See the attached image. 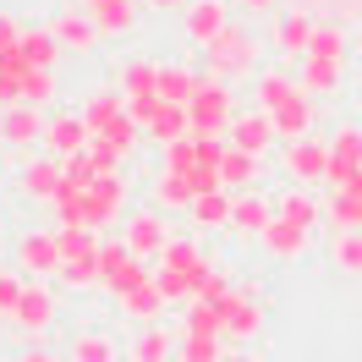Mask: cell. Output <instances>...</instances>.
Wrapping results in <instances>:
<instances>
[{
    "mask_svg": "<svg viewBox=\"0 0 362 362\" xmlns=\"http://www.w3.org/2000/svg\"><path fill=\"white\" fill-rule=\"evenodd\" d=\"M55 242H61V286H71V291L99 286V230L55 226Z\"/></svg>",
    "mask_w": 362,
    "mask_h": 362,
    "instance_id": "cell-1",
    "label": "cell"
},
{
    "mask_svg": "<svg viewBox=\"0 0 362 362\" xmlns=\"http://www.w3.org/2000/svg\"><path fill=\"white\" fill-rule=\"evenodd\" d=\"M148 274H154V269H148V264H143L127 242H99V286H105L115 302L132 291V286H143Z\"/></svg>",
    "mask_w": 362,
    "mask_h": 362,
    "instance_id": "cell-2",
    "label": "cell"
},
{
    "mask_svg": "<svg viewBox=\"0 0 362 362\" xmlns=\"http://www.w3.org/2000/svg\"><path fill=\"white\" fill-rule=\"evenodd\" d=\"M280 165H286V176H291L296 187H313V181L329 176V143H324V137H286Z\"/></svg>",
    "mask_w": 362,
    "mask_h": 362,
    "instance_id": "cell-3",
    "label": "cell"
},
{
    "mask_svg": "<svg viewBox=\"0 0 362 362\" xmlns=\"http://www.w3.org/2000/svg\"><path fill=\"white\" fill-rule=\"evenodd\" d=\"M17 269L28 280H61V242H55V230H23L17 236Z\"/></svg>",
    "mask_w": 362,
    "mask_h": 362,
    "instance_id": "cell-4",
    "label": "cell"
},
{
    "mask_svg": "<svg viewBox=\"0 0 362 362\" xmlns=\"http://www.w3.org/2000/svg\"><path fill=\"white\" fill-rule=\"evenodd\" d=\"M187 121H192V137H220V127L230 121V93H226L220 77L198 83L192 105H187Z\"/></svg>",
    "mask_w": 362,
    "mask_h": 362,
    "instance_id": "cell-5",
    "label": "cell"
},
{
    "mask_svg": "<svg viewBox=\"0 0 362 362\" xmlns=\"http://www.w3.org/2000/svg\"><path fill=\"white\" fill-rule=\"evenodd\" d=\"M209 49V71L226 83V77H247L252 71V61H258V45H252L242 28H226L214 45H204Z\"/></svg>",
    "mask_w": 362,
    "mask_h": 362,
    "instance_id": "cell-6",
    "label": "cell"
},
{
    "mask_svg": "<svg viewBox=\"0 0 362 362\" xmlns=\"http://www.w3.org/2000/svg\"><path fill=\"white\" fill-rule=\"evenodd\" d=\"M121 242H127L143 264H154L159 252L170 247V226H165V214H154V209H137V214L121 220Z\"/></svg>",
    "mask_w": 362,
    "mask_h": 362,
    "instance_id": "cell-7",
    "label": "cell"
},
{
    "mask_svg": "<svg viewBox=\"0 0 362 362\" xmlns=\"http://www.w3.org/2000/svg\"><path fill=\"white\" fill-rule=\"evenodd\" d=\"M220 318H226V335L220 340H236V346H247V340L264 329V308H258L252 291H226L220 296Z\"/></svg>",
    "mask_w": 362,
    "mask_h": 362,
    "instance_id": "cell-8",
    "label": "cell"
},
{
    "mask_svg": "<svg viewBox=\"0 0 362 362\" xmlns=\"http://www.w3.org/2000/svg\"><path fill=\"white\" fill-rule=\"evenodd\" d=\"M45 115H39V105H6V110H0V143H6V148H39V143H45Z\"/></svg>",
    "mask_w": 362,
    "mask_h": 362,
    "instance_id": "cell-9",
    "label": "cell"
},
{
    "mask_svg": "<svg viewBox=\"0 0 362 362\" xmlns=\"http://www.w3.org/2000/svg\"><path fill=\"white\" fill-rule=\"evenodd\" d=\"M55 313H61V302H55V291H49V280H28V291H23V302H17L11 324L28 329V335H45L49 324H55Z\"/></svg>",
    "mask_w": 362,
    "mask_h": 362,
    "instance_id": "cell-10",
    "label": "cell"
},
{
    "mask_svg": "<svg viewBox=\"0 0 362 362\" xmlns=\"http://www.w3.org/2000/svg\"><path fill=\"white\" fill-rule=\"evenodd\" d=\"M49 33H55L61 49H77V55H88V49L99 45V28H93V17L83 11V6H61L55 23H49Z\"/></svg>",
    "mask_w": 362,
    "mask_h": 362,
    "instance_id": "cell-11",
    "label": "cell"
},
{
    "mask_svg": "<svg viewBox=\"0 0 362 362\" xmlns=\"http://www.w3.org/2000/svg\"><path fill=\"white\" fill-rule=\"evenodd\" d=\"M88 143H93V132H88V121H83V115H49V127H45V154L71 159V154H83Z\"/></svg>",
    "mask_w": 362,
    "mask_h": 362,
    "instance_id": "cell-12",
    "label": "cell"
},
{
    "mask_svg": "<svg viewBox=\"0 0 362 362\" xmlns=\"http://www.w3.org/2000/svg\"><path fill=\"white\" fill-rule=\"evenodd\" d=\"M17 192L23 198H55L61 192V159L55 154H33V159H23V170H17Z\"/></svg>",
    "mask_w": 362,
    "mask_h": 362,
    "instance_id": "cell-13",
    "label": "cell"
},
{
    "mask_svg": "<svg viewBox=\"0 0 362 362\" xmlns=\"http://www.w3.org/2000/svg\"><path fill=\"white\" fill-rule=\"evenodd\" d=\"M274 220V204L269 198H258V192H242V198H230V230L236 236H264V226Z\"/></svg>",
    "mask_w": 362,
    "mask_h": 362,
    "instance_id": "cell-14",
    "label": "cell"
},
{
    "mask_svg": "<svg viewBox=\"0 0 362 362\" xmlns=\"http://www.w3.org/2000/svg\"><path fill=\"white\" fill-rule=\"evenodd\" d=\"M274 137H280V132H274V121H269L264 110L236 115V121H230V148H242V154H264Z\"/></svg>",
    "mask_w": 362,
    "mask_h": 362,
    "instance_id": "cell-15",
    "label": "cell"
},
{
    "mask_svg": "<svg viewBox=\"0 0 362 362\" xmlns=\"http://www.w3.org/2000/svg\"><path fill=\"white\" fill-rule=\"evenodd\" d=\"M226 0H187V33L198 39V45H214L220 33H226Z\"/></svg>",
    "mask_w": 362,
    "mask_h": 362,
    "instance_id": "cell-16",
    "label": "cell"
},
{
    "mask_svg": "<svg viewBox=\"0 0 362 362\" xmlns=\"http://www.w3.org/2000/svg\"><path fill=\"white\" fill-rule=\"evenodd\" d=\"M127 357L132 362H176V335H170L165 324H143L137 340L127 346Z\"/></svg>",
    "mask_w": 362,
    "mask_h": 362,
    "instance_id": "cell-17",
    "label": "cell"
},
{
    "mask_svg": "<svg viewBox=\"0 0 362 362\" xmlns=\"http://www.w3.org/2000/svg\"><path fill=\"white\" fill-rule=\"evenodd\" d=\"M220 335H226L220 302H187V313H181V340H220Z\"/></svg>",
    "mask_w": 362,
    "mask_h": 362,
    "instance_id": "cell-18",
    "label": "cell"
},
{
    "mask_svg": "<svg viewBox=\"0 0 362 362\" xmlns=\"http://www.w3.org/2000/svg\"><path fill=\"white\" fill-rule=\"evenodd\" d=\"M258 242H264V252H269V258H302V247H308V230L274 214L269 226H264V236H258Z\"/></svg>",
    "mask_w": 362,
    "mask_h": 362,
    "instance_id": "cell-19",
    "label": "cell"
},
{
    "mask_svg": "<svg viewBox=\"0 0 362 362\" xmlns=\"http://www.w3.org/2000/svg\"><path fill=\"white\" fill-rule=\"evenodd\" d=\"M121 313L137 318V324H159V313H165V291H159L154 274H148L143 286H132V291L121 296Z\"/></svg>",
    "mask_w": 362,
    "mask_h": 362,
    "instance_id": "cell-20",
    "label": "cell"
},
{
    "mask_svg": "<svg viewBox=\"0 0 362 362\" xmlns=\"http://www.w3.org/2000/svg\"><path fill=\"white\" fill-rule=\"evenodd\" d=\"M269 39H274V49H286V55H308V45H313V23H308L302 11H280Z\"/></svg>",
    "mask_w": 362,
    "mask_h": 362,
    "instance_id": "cell-21",
    "label": "cell"
},
{
    "mask_svg": "<svg viewBox=\"0 0 362 362\" xmlns=\"http://www.w3.org/2000/svg\"><path fill=\"white\" fill-rule=\"evenodd\" d=\"M214 176H220V187L226 192H242V187H252V176H258V154H242V148H230L220 154V165H214Z\"/></svg>",
    "mask_w": 362,
    "mask_h": 362,
    "instance_id": "cell-22",
    "label": "cell"
},
{
    "mask_svg": "<svg viewBox=\"0 0 362 362\" xmlns=\"http://www.w3.org/2000/svg\"><path fill=\"white\" fill-rule=\"evenodd\" d=\"M274 214H280V220H291V226H302V230H313L324 209L313 204V192H308V187H286V192L274 198Z\"/></svg>",
    "mask_w": 362,
    "mask_h": 362,
    "instance_id": "cell-23",
    "label": "cell"
},
{
    "mask_svg": "<svg viewBox=\"0 0 362 362\" xmlns=\"http://www.w3.org/2000/svg\"><path fill=\"white\" fill-rule=\"evenodd\" d=\"M83 11L93 17V28H99V33H127V28L137 23L132 0H83Z\"/></svg>",
    "mask_w": 362,
    "mask_h": 362,
    "instance_id": "cell-24",
    "label": "cell"
},
{
    "mask_svg": "<svg viewBox=\"0 0 362 362\" xmlns=\"http://www.w3.org/2000/svg\"><path fill=\"white\" fill-rule=\"evenodd\" d=\"M324 214H329V226H335V230H362V192H351V187H329Z\"/></svg>",
    "mask_w": 362,
    "mask_h": 362,
    "instance_id": "cell-25",
    "label": "cell"
},
{
    "mask_svg": "<svg viewBox=\"0 0 362 362\" xmlns=\"http://www.w3.org/2000/svg\"><path fill=\"white\" fill-rule=\"evenodd\" d=\"M121 115H127V99H121V93H88V105H83V121H88V132L99 137L105 132V127H115V121H121Z\"/></svg>",
    "mask_w": 362,
    "mask_h": 362,
    "instance_id": "cell-26",
    "label": "cell"
},
{
    "mask_svg": "<svg viewBox=\"0 0 362 362\" xmlns=\"http://www.w3.org/2000/svg\"><path fill=\"white\" fill-rule=\"evenodd\" d=\"M66 362H115V340L99 329H83V335H71Z\"/></svg>",
    "mask_w": 362,
    "mask_h": 362,
    "instance_id": "cell-27",
    "label": "cell"
},
{
    "mask_svg": "<svg viewBox=\"0 0 362 362\" xmlns=\"http://www.w3.org/2000/svg\"><path fill=\"white\" fill-rule=\"evenodd\" d=\"M17 49L28 55V66H45V71L61 61V45H55V33H49V28H28L23 39H17Z\"/></svg>",
    "mask_w": 362,
    "mask_h": 362,
    "instance_id": "cell-28",
    "label": "cell"
},
{
    "mask_svg": "<svg viewBox=\"0 0 362 362\" xmlns=\"http://www.w3.org/2000/svg\"><path fill=\"white\" fill-rule=\"evenodd\" d=\"M192 220H198L204 230L230 226V192H226V187H214V192H198V198H192Z\"/></svg>",
    "mask_w": 362,
    "mask_h": 362,
    "instance_id": "cell-29",
    "label": "cell"
},
{
    "mask_svg": "<svg viewBox=\"0 0 362 362\" xmlns=\"http://www.w3.org/2000/svg\"><path fill=\"white\" fill-rule=\"evenodd\" d=\"M329 264L340 274H362V230H335L329 236Z\"/></svg>",
    "mask_w": 362,
    "mask_h": 362,
    "instance_id": "cell-30",
    "label": "cell"
},
{
    "mask_svg": "<svg viewBox=\"0 0 362 362\" xmlns=\"http://www.w3.org/2000/svg\"><path fill=\"white\" fill-rule=\"evenodd\" d=\"M49 99H55V71L28 66L23 77H17V105H49Z\"/></svg>",
    "mask_w": 362,
    "mask_h": 362,
    "instance_id": "cell-31",
    "label": "cell"
},
{
    "mask_svg": "<svg viewBox=\"0 0 362 362\" xmlns=\"http://www.w3.org/2000/svg\"><path fill=\"white\" fill-rule=\"evenodd\" d=\"M192 93H198V77L187 66H159V99H170V105H192Z\"/></svg>",
    "mask_w": 362,
    "mask_h": 362,
    "instance_id": "cell-32",
    "label": "cell"
},
{
    "mask_svg": "<svg viewBox=\"0 0 362 362\" xmlns=\"http://www.w3.org/2000/svg\"><path fill=\"white\" fill-rule=\"evenodd\" d=\"M121 93H127V99L159 93V66H154V61H132V66L121 71Z\"/></svg>",
    "mask_w": 362,
    "mask_h": 362,
    "instance_id": "cell-33",
    "label": "cell"
},
{
    "mask_svg": "<svg viewBox=\"0 0 362 362\" xmlns=\"http://www.w3.org/2000/svg\"><path fill=\"white\" fill-rule=\"evenodd\" d=\"M23 291H28V274H17V269H0V318H6V324H11V313H17Z\"/></svg>",
    "mask_w": 362,
    "mask_h": 362,
    "instance_id": "cell-34",
    "label": "cell"
},
{
    "mask_svg": "<svg viewBox=\"0 0 362 362\" xmlns=\"http://www.w3.org/2000/svg\"><path fill=\"white\" fill-rule=\"evenodd\" d=\"M340 49H346V39H340V33H329V28H313L308 61H329V66H340Z\"/></svg>",
    "mask_w": 362,
    "mask_h": 362,
    "instance_id": "cell-35",
    "label": "cell"
},
{
    "mask_svg": "<svg viewBox=\"0 0 362 362\" xmlns=\"http://www.w3.org/2000/svg\"><path fill=\"white\" fill-rule=\"evenodd\" d=\"M230 291V280H226V269L220 264H209L204 274H198V291H192V302H220V296Z\"/></svg>",
    "mask_w": 362,
    "mask_h": 362,
    "instance_id": "cell-36",
    "label": "cell"
},
{
    "mask_svg": "<svg viewBox=\"0 0 362 362\" xmlns=\"http://www.w3.org/2000/svg\"><path fill=\"white\" fill-rule=\"evenodd\" d=\"M220 357H226L220 340H181V351H176V362H220Z\"/></svg>",
    "mask_w": 362,
    "mask_h": 362,
    "instance_id": "cell-37",
    "label": "cell"
},
{
    "mask_svg": "<svg viewBox=\"0 0 362 362\" xmlns=\"http://www.w3.org/2000/svg\"><path fill=\"white\" fill-rule=\"evenodd\" d=\"M17 39H23V23L0 11V49H11V45H17Z\"/></svg>",
    "mask_w": 362,
    "mask_h": 362,
    "instance_id": "cell-38",
    "label": "cell"
},
{
    "mask_svg": "<svg viewBox=\"0 0 362 362\" xmlns=\"http://www.w3.org/2000/svg\"><path fill=\"white\" fill-rule=\"evenodd\" d=\"M17 362H66V357H55V351H45V346H28Z\"/></svg>",
    "mask_w": 362,
    "mask_h": 362,
    "instance_id": "cell-39",
    "label": "cell"
},
{
    "mask_svg": "<svg viewBox=\"0 0 362 362\" xmlns=\"http://www.w3.org/2000/svg\"><path fill=\"white\" fill-rule=\"evenodd\" d=\"M220 362H264V357H252L247 346H236V351H226V357H220Z\"/></svg>",
    "mask_w": 362,
    "mask_h": 362,
    "instance_id": "cell-40",
    "label": "cell"
},
{
    "mask_svg": "<svg viewBox=\"0 0 362 362\" xmlns=\"http://www.w3.org/2000/svg\"><path fill=\"white\" fill-rule=\"evenodd\" d=\"M236 6H247V11H274V0H236Z\"/></svg>",
    "mask_w": 362,
    "mask_h": 362,
    "instance_id": "cell-41",
    "label": "cell"
},
{
    "mask_svg": "<svg viewBox=\"0 0 362 362\" xmlns=\"http://www.w3.org/2000/svg\"><path fill=\"white\" fill-rule=\"evenodd\" d=\"M148 6H159V11H176V6H187V0H148Z\"/></svg>",
    "mask_w": 362,
    "mask_h": 362,
    "instance_id": "cell-42",
    "label": "cell"
}]
</instances>
